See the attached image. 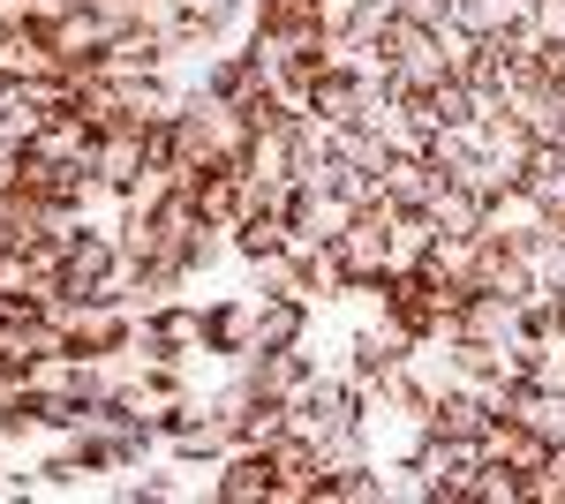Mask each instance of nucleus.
<instances>
[{
  "label": "nucleus",
  "mask_w": 565,
  "mask_h": 504,
  "mask_svg": "<svg viewBox=\"0 0 565 504\" xmlns=\"http://www.w3.org/2000/svg\"><path fill=\"white\" fill-rule=\"evenodd\" d=\"M415 474H423V504H476V474H482V444L468 437H415Z\"/></svg>",
  "instance_id": "obj_1"
},
{
  "label": "nucleus",
  "mask_w": 565,
  "mask_h": 504,
  "mask_svg": "<svg viewBox=\"0 0 565 504\" xmlns=\"http://www.w3.org/2000/svg\"><path fill=\"white\" fill-rule=\"evenodd\" d=\"M332 249H340V264H348V287L385 279V271H392V204H362Z\"/></svg>",
  "instance_id": "obj_2"
},
{
  "label": "nucleus",
  "mask_w": 565,
  "mask_h": 504,
  "mask_svg": "<svg viewBox=\"0 0 565 504\" xmlns=\"http://www.w3.org/2000/svg\"><path fill=\"white\" fill-rule=\"evenodd\" d=\"M535 234H551V204L527 189V181H505L498 196H482V242H505V249H527Z\"/></svg>",
  "instance_id": "obj_3"
},
{
  "label": "nucleus",
  "mask_w": 565,
  "mask_h": 504,
  "mask_svg": "<svg viewBox=\"0 0 565 504\" xmlns=\"http://www.w3.org/2000/svg\"><path fill=\"white\" fill-rule=\"evenodd\" d=\"M271 452V504H317V482H324V460H317V437L287 429Z\"/></svg>",
  "instance_id": "obj_4"
},
{
  "label": "nucleus",
  "mask_w": 565,
  "mask_h": 504,
  "mask_svg": "<svg viewBox=\"0 0 565 504\" xmlns=\"http://www.w3.org/2000/svg\"><path fill=\"white\" fill-rule=\"evenodd\" d=\"M143 167H151V136H143L136 121L98 128V143H90V181H98V189H114V196H121Z\"/></svg>",
  "instance_id": "obj_5"
},
{
  "label": "nucleus",
  "mask_w": 565,
  "mask_h": 504,
  "mask_svg": "<svg viewBox=\"0 0 565 504\" xmlns=\"http://www.w3.org/2000/svg\"><path fill=\"white\" fill-rule=\"evenodd\" d=\"M234 369L257 384L264 399H295V392L317 377V354H309V346H249V354H234Z\"/></svg>",
  "instance_id": "obj_6"
},
{
  "label": "nucleus",
  "mask_w": 565,
  "mask_h": 504,
  "mask_svg": "<svg viewBox=\"0 0 565 504\" xmlns=\"http://www.w3.org/2000/svg\"><path fill=\"white\" fill-rule=\"evenodd\" d=\"M212 497L218 504H271V452L257 444H234L212 460Z\"/></svg>",
  "instance_id": "obj_7"
},
{
  "label": "nucleus",
  "mask_w": 565,
  "mask_h": 504,
  "mask_svg": "<svg viewBox=\"0 0 565 504\" xmlns=\"http://www.w3.org/2000/svg\"><path fill=\"white\" fill-rule=\"evenodd\" d=\"M437 189H445V173L430 167V151H399V159L377 173V204H392V211H430Z\"/></svg>",
  "instance_id": "obj_8"
},
{
  "label": "nucleus",
  "mask_w": 565,
  "mask_h": 504,
  "mask_svg": "<svg viewBox=\"0 0 565 504\" xmlns=\"http://www.w3.org/2000/svg\"><path fill=\"white\" fill-rule=\"evenodd\" d=\"M204 346L226 354V362H234V354H249V346H257V294L212 301V309H204Z\"/></svg>",
  "instance_id": "obj_9"
},
{
  "label": "nucleus",
  "mask_w": 565,
  "mask_h": 504,
  "mask_svg": "<svg viewBox=\"0 0 565 504\" xmlns=\"http://www.w3.org/2000/svg\"><path fill=\"white\" fill-rule=\"evenodd\" d=\"M189 196H196V218H204V226H226V234H234V218L249 211V173L242 167H212V173H196Z\"/></svg>",
  "instance_id": "obj_10"
},
{
  "label": "nucleus",
  "mask_w": 565,
  "mask_h": 504,
  "mask_svg": "<svg viewBox=\"0 0 565 504\" xmlns=\"http://www.w3.org/2000/svg\"><path fill=\"white\" fill-rule=\"evenodd\" d=\"M551 452H558V444H551L543 429H527V421H490V429H482V460L513 467V474H535Z\"/></svg>",
  "instance_id": "obj_11"
},
{
  "label": "nucleus",
  "mask_w": 565,
  "mask_h": 504,
  "mask_svg": "<svg viewBox=\"0 0 565 504\" xmlns=\"http://www.w3.org/2000/svg\"><path fill=\"white\" fill-rule=\"evenodd\" d=\"M317 309L302 294H257V346H309Z\"/></svg>",
  "instance_id": "obj_12"
},
{
  "label": "nucleus",
  "mask_w": 565,
  "mask_h": 504,
  "mask_svg": "<svg viewBox=\"0 0 565 504\" xmlns=\"http://www.w3.org/2000/svg\"><path fill=\"white\" fill-rule=\"evenodd\" d=\"M513 98V121L535 136V143H558V128H565V106H558V76H527V84L505 90Z\"/></svg>",
  "instance_id": "obj_13"
},
{
  "label": "nucleus",
  "mask_w": 565,
  "mask_h": 504,
  "mask_svg": "<svg viewBox=\"0 0 565 504\" xmlns=\"http://www.w3.org/2000/svg\"><path fill=\"white\" fill-rule=\"evenodd\" d=\"M45 39H53V53H61L68 68H98V53H106V39H114V31H106V23L90 15L84 0H76V8H68L61 23H45Z\"/></svg>",
  "instance_id": "obj_14"
},
{
  "label": "nucleus",
  "mask_w": 565,
  "mask_h": 504,
  "mask_svg": "<svg viewBox=\"0 0 565 504\" xmlns=\"http://www.w3.org/2000/svg\"><path fill=\"white\" fill-rule=\"evenodd\" d=\"M242 173L257 189H295V128H257L242 151Z\"/></svg>",
  "instance_id": "obj_15"
},
{
  "label": "nucleus",
  "mask_w": 565,
  "mask_h": 504,
  "mask_svg": "<svg viewBox=\"0 0 565 504\" xmlns=\"http://www.w3.org/2000/svg\"><path fill=\"white\" fill-rule=\"evenodd\" d=\"M90 143H98V128L84 114H45V128L31 136V151L45 167H90Z\"/></svg>",
  "instance_id": "obj_16"
},
{
  "label": "nucleus",
  "mask_w": 565,
  "mask_h": 504,
  "mask_svg": "<svg viewBox=\"0 0 565 504\" xmlns=\"http://www.w3.org/2000/svg\"><path fill=\"white\" fill-rule=\"evenodd\" d=\"M362 98H370V84H362V76L324 68V76H317V90H309V114H317L324 128H348V121H362Z\"/></svg>",
  "instance_id": "obj_17"
},
{
  "label": "nucleus",
  "mask_w": 565,
  "mask_h": 504,
  "mask_svg": "<svg viewBox=\"0 0 565 504\" xmlns=\"http://www.w3.org/2000/svg\"><path fill=\"white\" fill-rule=\"evenodd\" d=\"M476 256H482L476 234H437L423 271H430V287H476Z\"/></svg>",
  "instance_id": "obj_18"
},
{
  "label": "nucleus",
  "mask_w": 565,
  "mask_h": 504,
  "mask_svg": "<svg viewBox=\"0 0 565 504\" xmlns=\"http://www.w3.org/2000/svg\"><path fill=\"white\" fill-rule=\"evenodd\" d=\"M430 226H437V234H476V242H482V196H476V189H460V181H445V189L430 196Z\"/></svg>",
  "instance_id": "obj_19"
},
{
  "label": "nucleus",
  "mask_w": 565,
  "mask_h": 504,
  "mask_svg": "<svg viewBox=\"0 0 565 504\" xmlns=\"http://www.w3.org/2000/svg\"><path fill=\"white\" fill-rule=\"evenodd\" d=\"M521 181L535 189V196H543V204H551V218L565 226V151H558V143H535V151H527V173H521Z\"/></svg>",
  "instance_id": "obj_20"
},
{
  "label": "nucleus",
  "mask_w": 565,
  "mask_h": 504,
  "mask_svg": "<svg viewBox=\"0 0 565 504\" xmlns=\"http://www.w3.org/2000/svg\"><path fill=\"white\" fill-rule=\"evenodd\" d=\"M476 159H482V128L476 121H468V128H437V136H430V167L445 173V181H452L460 167H476Z\"/></svg>",
  "instance_id": "obj_21"
},
{
  "label": "nucleus",
  "mask_w": 565,
  "mask_h": 504,
  "mask_svg": "<svg viewBox=\"0 0 565 504\" xmlns=\"http://www.w3.org/2000/svg\"><path fill=\"white\" fill-rule=\"evenodd\" d=\"M23 437H45L39 429V392H31V384L0 392V444H23Z\"/></svg>",
  "instance_id": "obj_22"
},
{
  "label": "nucleus",
  "mask_w": 565,
  "mask_h": 504,
  "mask_svg": "<svg viewBox=\"0 0 565 504\" xmlns=\"http://www.w3.org/2000/svg\"><path fill=\"white\" fill-rule=\"evenodd\" d=\"M430 242H437L430 211H392V264H423Z\"/></svg>",
  "instance_id": "obj_23"
},
{
  "label": "nucleus",
  "mask_w": 565,
  "mask_h": 504,
  "mask_svg": "<svg viewBox=\"0 0 565 504\" xmlns=\"http://www.w3.org/2000/svg\"><path fill=\"white\" fill-rule=\"evenodd\" d=\"M249 31H271V39L317 31V0H257V23H249Z\"/></svg>",
  "instance_id": "obj_24"
},
{
  "label": "nucleus",
  "mask_w": 565,
  "mask_h": 504,
  "mask_svg": "<svg viewBox=\"0 0 565 504\" xmlns=\"http://www.w3.org/2000/svg\"><path fill=\"white\" fill-rule=\"evenodd\" d=\"M31 474H39V490H84V482H90V467L76 460V444H68V437H53V452H45Z\"/></svg>",
  "instance_id": "obj_25"
},
{
  "label": "nucleus",
  "mask_w": 565,
  "mask_h": 504,
  "mask_svg": "<svg viewBox=\"0 0 565 504\" xmlns=\"http://www.w3.org/2000/svg\"><path fill=\"white\" fill-rule=\"evenodd\" d=\"M476 504H527V474H513V467H498V460H482Z\"/></svg>",
  "instance_id": "obj_26"
},
{
  "label": "nucleus",
  "mask_w": 565,
  "mask_h": 504,
  "mask_svg": "<svg viewBox=\"0 0 565 504\" xmlns=\"http://www.w3.org/2000/svg\"><path fill=\"white\" fill-rule=\"evenodd\" d=\"M114 497H121V504H174V497H181V482L167 474V467H151V474H136V467H129V482H121Z\"/></svg>",
  "instance_id": "obj_27"
},
{
  "label": "nucleus",
  "mask_w": 565,
  "mask_h": 504,
  "mask_svg": "<svg viewBox=\"0 0 565 504\" xmlns=\"http://www.w3.org/2000/svg\"><path fill=\"white\" fill-rule=\"evenodd\" d=\"M84 8H90V15H98V23H106V31H114V39L143 23V0H84Z\"/></svg>",
  "instance_id": "obj_28"
},
{
  "label": "nucleus",
  "mask_w": 565,
  "mask_h": 504,
  "mask_svg": "<svg viewBox=\"0 0 565 504\" xmlns=\"http://www.w3.org/2000/svg\"><path fill=\"white\" fill-rule=\"evenodd\" d=\"M399 15L423 23V31H445V23H452V0H399Z\"/></svg>",
  "instance_id": "obj_29"
},
{
  "label": "nucleus",
  "mask_w": 565,
  "mask_h": 504,
  "mask_svg": "<svg viewBox=\"0 0 565 504\" xmlns=\"http://www.w3.org/2000/svg\"><path fill=\"white\" fill-rule=\"evenodd\" d=\"M31 23H39L31 0H0V39H8V31H31Z\"/></svg>",
  "instance_id": "obj_30"
},
{
  "label": "nucleus",
  "mask_w": 565,
  "mask_h": 504,
  "mask_svg": "<svg viewBox=\"0 0 565 504\" xmlns=\"http://www.w3.org/2000/svg\"><path fill=\"white\" fill-rule=\"evenodd\" d=\"M68 8H76V0H31V15H39V23H61Z\"/></svg>",
  "instance_id": "obj_31"
},
{
  "label": "nucleus",
  "mask_w": 565,
  "mask_h": 504,
  "mask_svg": "<svg viewBox=\"0 0 565 504\" xmlns=\"http://www.w3.org/2000/svg\"><path fill=\"white\" fill-rule=\"evenodd\" d=\"M0 249H15V226H8V196H0Z\"/></svg>",
  "instance_id": "obj_32"
},
{
  "label": "nucleus",
  "mask_w": 565,
  "mask_h": 504,
  "mask_svg": "<svg viewBox=\"0 0 565 504\" xmlns=\"http://www.w3.org/2000/svg\"><path fill=\"white\" fill-rule=\"evenodd\" d=\"M8 317H15V301H8V294H0V324H8Z\"/></svg>",
  "instance_id": "obj_33"
},
{
  "label": "nucleus",
  "mask_w": 565,
  "mask_h": 504,
  "mask_svg": "<svg viewBox=\"0 0 565 504\" xmlns=\"http://www.w3.org/2000/svg\"><path fill=\"white\" fill-rule=\"evenodd\" d=\"M558 332H565V294H558Z\"/></svg>",
  "instance_id": "obj_34"
},
{
  "label": "nucleus",
  "mask_w": 565,
  "mask_h": 504,
  "mask_svg": "<svg viewBox=\"0 0 565 504\" xmlns=\"http://www.w3.org/2000/svg\"><path fill=\"white\" fill-rule=\"evenodd\" d=\"M558 151H565V128H558Z\"/></svg>",
  "instance_id": "obj_35"
}]
</instances>
